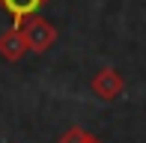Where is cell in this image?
I'll list each match as a JSON object with an SVG mask.
<instances>
[{
  "mask_svg": "<svg viewBox=\"0 0 146 143\" xmlns=\"http://www.w3.org/2000/svg\"><path fill=\"white\" fill-rule=\"evenodd\" d=\"M18 30L24 33V42H27V51H30V54H45V51H51L54 42H57V36H60V30L48 21V18H42L39 12L30 15Z\"/></svg>",
  "mask_w": 146,
  "mask_h": 143,
  "instance_id": "1",
  "label": "cell"
},
{
  "mask_svg": "<svg viewBox=\"0 0 146 143\" xmlns=\"http://www.w3.org/2000/svg\"><path fill=\"white\" fill-rule=\"evenodd\" d=\"M90 87H92V93L102 101H116L119 95H122V89H125V77L119 75V69L104 66V69H98L96 75H92Z\"/></svg>",
  "mask_w": 146,
  "mask_h": 143,
  "instance_id": "2",
  "label": "cell"
},
{
  "mask_svg": "<svg viewBox=\"0 0 146 143\" xmlns=\"http://www.w3.org/2000/svg\"><path fill=\"white\" fill-rule=\"evenodd\" d=\"M24 54H27V42H24V33H21L18 27H12V30H6V33H0V60L18 63Z\"/></svg>",
  "mask_w": 146,
  "mask_h": 143,
  "instance_id": "3",
  "label": "cell"
},
{
  "mask_svg": "<svg viewBox=\"0 0 146 143\" xmlns=\"http://www.w3.org/2000/svg\"><path fill=\"white\" fill-rule=\"evenodd\" d=\"M42 3L45 0H0V6L12 15V27H21L30 15H36L42 9Z\"/></svg>",
  "mask_w": 146,
  "mask_h": 143,
  "instance_id": "4",
  "label": "cell"
},
{
  "mask_svg": "<svg viewBox=\"0 0 146 143\" xmlns=\"http://www.w3.org/2000/svg\"><path fill=\"white\" fill-rule=\"evenodd\" d=\"M60 143H102V140L96 134H90L87 128H69V131H63Z\"/></svg>",
  "mask_w": 146,
  "mask_h": 143,
  "instance_id": "5",
  "label": "cell"
}]
</instances>
